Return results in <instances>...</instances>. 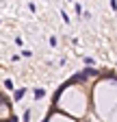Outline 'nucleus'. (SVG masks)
Here are the masks:
<instances>
[{
    "instance_id": "3",
    "label": "nucleus",
    "mask_w": 117,
    "mask_h": 122,
    "mask_svg": "<svg viewBox=\"0 0 117 122\" xmlns=\"http://www.w3.org/2000/svg\"><path fill=\"white\" fill-rule=\"evenodd\" d=\"M24 122H31V109L24 111Z\"/></svg>"
},
{
    "instance_id": "2",
    "label": "nucleus",
    "mask_w": 117,
    "mask_h": 122,
    "mask_svg": "<svg viewBox=\"0 0 117 122\" xmlns=\"http://www.w3.org/2000/svg\"><path fill=\"white\" fill-rule=\"evenodd\" d=\"M24 94H26V89H18L13 98H15V100H22V98H24Z\"/></svg>"
},
{
    "instance_id": "1",
    "label": "nucleus",
    "mask_w": 117,
    "mask_h": 122,
    "mask_svg": "<svg viewBox=\"0 0 117 122\" xmlns=\"http://www.w3.org/2000/svg\"><path fill=\"white\" fill-rule=\"evenodd\" d=\"M43 96H46V89H41V87H39V89H35V98H37V100H39V98H43Z\"/></svg>"
}]
</instances>
